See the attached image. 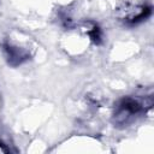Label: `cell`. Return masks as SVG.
<instances>
[{
  "label": "cell",
  "instance_id": "2",
  "mask_svg": "<svg viewBox=\"0 0 154 154\" xmlns=\"http://www.w3.org/2000/svg\"><path fill=\"white\" fill-rule=\"evenodd\" d=\"M152 13V7L144 4H131L124 2L117 7L116 14L119 20H123L128 24H136L148 18Z\"/></svg>",
  "mask_w": 154,
  "mask_h": 154
},
{
  "label": "cell",
  "instance_id": "1",
  "mask_svg": "<svg viewBox=\"0 0 154 154\" xmlns=\"http://www.w3.org/2000/svg\"><path fill=\"white\" fill-rule=\"evenodd\" d=\"M153 105L152 96L144 100H138L132 96H125L120 99L113 112V122L118 126H126L131 124L135 118L142 113H146Z\"/></svg>",
  "mask_w": 154,
  "mask_h": 154
},
{
  "label": "cell",
  "instance_id": "3",
  "mask_svg": "<svg viewBox=\"0 0 154 154\" xmlns=\"http://www.w3.org/2000/svg\"><path fill=\"white\" fill-rule=\"evenodd\" d=\"M4 51L6 53V58H7L8 64H11L12 66H17L29 58V55L24 51L19 49L18 47L11 46L10 43L4 45Z\"/></svg>",
  "mask_w": 154,
  "mask_h": 154
}]
</instances>
